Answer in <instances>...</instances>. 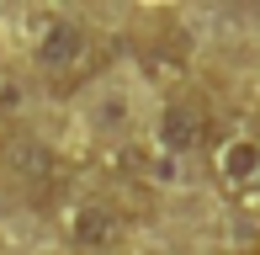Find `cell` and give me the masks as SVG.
<instances>
[{
    "label": "cell",
    "mask_w": 260,
    "mask_h": 255,
    "mask_svg": "<svg viewBox=\"0 0 260 255\" xmlns=\"http://www.w3.org/2000/svg\"><path fill=\"white\" fill-rule=\"evenodd\" d=\"M138 69H144V80H149V85H159V90L186 85V69H191V43H186V38L138 43Z\"/></svg>",
    "instance_id": "obj_5"
},
{
    "label": "cell",
    "mask_w": 260,
    "mask_h": 255,
    "mask_svg": "<svg viewBox=\"0 0 260 255\" xmlns=\"http://www.w3.org/2000/svg\"><path fill=\"white\" fill-rule=\"evenodd\" d=\"M58 224H64L69 245L85 250V255H112V250L127 245V218L117 213L112 202H101V197H75V202H64Z\"/></svg>",
    "instance_id": "obj_3"
},
{
    "label": "cell",
    "mask_w": 260,
    "mask_h": 255,
    "mask_svg": "<svg viewBox=\"0 0 260 255\" xmlns=\"http://www.w3.org/2000/svg\"><path fill=\"white\" fill-rule=\"evenodd\" d=\"M255 255H260V250H255Z\"/></svg>",
    "instance_id": "obj_6"
},
{
    "label": "cell",
    "mask_w": 260,
    "mask_h": 255,
    "mask_svg": "<svg viewBox=\"0 0 260 255\" xmlns=\"http://www.w3.org/2000/svg\"><path fill=\"white\" fill-rule=\"evenodd\" d=\"M207 165H212V186L239 213H260V133H250V128L212 133Z\"/></svg>",
    "instance_id": "obj_2"
},
{
    "label": "cell",
    "mask_w": 260,
    "mask_h": 255,
    "mask_svg": "<svg viewBox=\"0 0 260 255\" xmlns=\"http://www.w3.org/2000/svg\"><path fill=\"white\" fill-rule=\"evenodd\" d=\"M212 144V117H207V101L197 96H181L175 90L159 112V128H154V149L159 154H191V149H207Z\"/></svg>",
    "instance_id": "obj_4"
},
{
    "label": "cell",
    "mask_w": 260,
    "mask_h": 255,
    "mask_svg": "<svg viewBox=\"0 0 260 255\" xmlns=\"http://www.w3.org/2000/svg\"><path fill=\"white\" fill-rule=\"evenodd\" d=\"M32 59H38L43 75L58 80V90H75L80 80H90L101 69V38L80 16L38 11L32 16Z\"/></svg>",
    "instance_id": "obj_1"
}]
</instances>
